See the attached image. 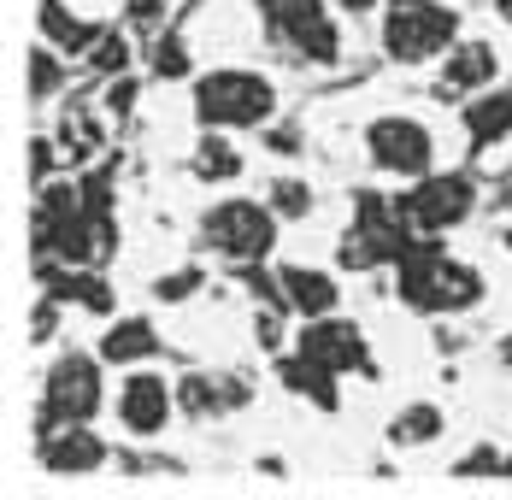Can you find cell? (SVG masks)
Segmentation results:
<instances>
[{
    "instance_id": "1",
    "label": "cell",
    "mask_w": 512,
    "mask_h": 500,
    "mask_svg": "<svg viewBox=\"0 0 512 500\" xmlns=\"http://www.w3.org/2000/svg\"><path fill=\"white\" fill-rule=\"evenodd\" d=\"M477 271H465L454 265L442 242L430 236V242H412V253L401 259V300L418 306V312H448V306H471L477 300Z\"/></svg>"
},
{
    "instance_id": "2",
    "label": "cell",
    "mask_w": 512,
    "mask_h": 500,
    "mask_svg": "<svg viewBox=\"0 0 512 500\" xmlns=\"http://www.w3.org/2000/svg\"><path fill=\"white\" fill-rule=\"evenodd\" d=\"M271 106H277V89L259 71H212L195 83V112H201V124H218V130L265 124Z\"/></svg>"
},
{
    "instance_id": "3",
    "label": "cell",
    "mask_w": 512,
    "mask_h": 500,
    "mask_svg": "<svg viewBox=\"0 0 512 500\" xmlns=\"http://www.w3.org/2000/svg\"><path fill=\"white\" fill-rule=\"evenodd\" d=\"M460 36V18L442 6V0H389V18H383V48L401 65H418L430 53H442Z\"/></svg>"
},
{
    "instance_id": "4",
    "label": "cell",
    "mask_w": 512,
    "mask_h": 500,
    "mask_svg": "<svg viewBox=\"0 0 512 500\" xmlns=\"http://www.w3.org/2000/svg\"><path fill=\"white\" fill-rule=\"evenodd\" d=\"M201 236H206V248L230 253V259H242V265H254V259L271 253L277 206H259V200H218V206L206 212Z\"/></svg>"
},
{
    "instance_id": "5",
    "label": "cell",
    "mask_w": 512,
    "mask_h": 500,
    "mask_svg": "<svg viewBox=\"0 0 512 500\" xmlns=\"http://www.w3.org/2000/svg\"><path fill=\"white\" fill-rule=\"evenodd\" d=\"M259 12H265V30L301 59L312 65L336 59V24L324 18V0H259Z\"/></svg>"
},
{
    "instance_id": "6",
    "label": "cell",
    "mask_w": 512,
    "mask_h": 500,
    "mask_svg": "<svg viewBox=\"0 0 512 500\" xmlns=\"http://www.w3.org/2000/svg\"><path fill=\"white\" fill-rule=\"evenodd\" d=\"M101 406V371L83 353H65L48 371V406H42V436H53V424H83Z\"/></svg>"
},
{
    "instance_id": "7",
    "label": "cell",
    "mask_w": 512,
    "mask_h": 500,
    "mask_svg": "<svg viewBox=\"0 0 512 500\" xmlns=\"http://www.w3.org/2000/svg\"><path fill=\"white\" fill-rule=\"evenodd\" d=\"M365 153L383 165V171H401V177H424L430 171V130L418 118H377L365 130Z\"/></svg>"
},
{
    "instance_id": "8",
    "label": "cell",
    "mask_w": 512,
    "mask_h": 500,
    "mask_svg": "<svg viewBox=\"0 0 512 500\" xmlns=\"http://www.w3.org/2000/svg\"><path fill=\"white\" fill-rule=\"evenodd\" d=\"M395 212L407 218L412 230H430V236H436V230L460 224L465 212H471V183H465V177H430V171H424L418 189H412Z\"/></svg>"
},
{
    "instance_id": "9",
    "label": "cell",
    "mask_w": 512,
    "mask_h": 500,
    "mask_svg": "<svg viewBox=\"0 0 512 500\" xmlns=\"http://www.w3.org/2000/svg\"><path fill=\"white\" fill-rule=\"evenodd\" d=\"M301 353H312L330 371H354V365H365V336H359V324H342V318L324 312L301 330Z\"/></svg>"
},
{
    "instance_id": "10",
    "label": "cell",
    "mask_w": 512,
    "mask_h": 500,
    "mask_svg": "<svg viewBox=\"0 0 512 500\" xmlns=\"http://www.w3.org/2000/svg\"><path fill=\"white\" fill-rule=\"evenodd\" d=\"M118 418H124V430H136V436H159L165 418H171V389H165L159 377H130L124 395H118Z\"/></svg>"
},
{
    "instance_id": "11",
    "label": "cell",
    "mask_w": 512,
    "mask_h": 500,
    "mask_svg": "<svg viewBox=\"0 0 512 500\" xmlns=\"http://www.w3.org/2000/svg\"><path fill=\"white\" fill-rule=\"evenodd\" d=\"M495 71H501V59H495L489 42H465V48H454V59L442 65V83H448L454 95H465V89H489Z\"/></svg>"
},
{
    "instance_id": "12",
    "label": "cell",
    "mask_w": 512,
    "mask_h": 500,
    "mask_svg": "<svg viewBox=\"0 0 512 500\" xmlns=\"http://www.w3.org/2000/svg\"><path fill=\"white\" fill-rule=\"evenodd\" d=\"M101 459H106V448L89 430H77V424H71L65 436H42V465H48V471H95Z\"/></svg>"
},
{
    "instance_id": "13",
    "label": "cell",
    "mask_w": 512,
    "mask_h": 500,
    "mask_svg": "<svg viewBox=\"0 0 512 500\" xmlns=\"http://www.w3.org/2000/svg\"><path fill=\"white\" fill-rule=\"evenodd\" d=\"M283 306H295L301 318H324V312L336 306V283H330L324 271L295 265V271H283Z\"/></svg>"
},
{
    "instance_id": "14",
    "label": "cell",
    "mask_w": 512,
    "mask_h": 500,
    "mask_svg": "<svg viewBox=\"0 0 512 500\" xmlns=\"http://www.w3.org/2000/svg\"><path fill=\"white\" fill-rule=\"evenodd\" d=\"M36 24H42V36H48L59 53H89L95 42H101V30H95V24H83V18H71L59 0H42Z\"/></svg>"
},
{
    "instance_id": "15",
    "label": "cell",
    "mask_w": 512,
    "mask_h": 500,
    "mask_svg": "<svg viewBox=\"0 0 512 500\" xmlns=\"http://www.w3.org/2000/svg\"><path fill=\"white\" fill-rule=\"evenodd\" d=\"M159 342H154V324L148 318H124V324H112L101 342V359L106 365H130V359H148Z\"/></svg>"
},
{
    "instance_id": "16",
    "label": "cell",
    "mask_w": 512,
    "mask_h": 500,
    "mask_svg": "<svg viewBox=\"0 0 512 500\" xmlns=\"http://www.w3.org/2000/svg\"><path fill=\"white\" fill-rule=\"evenodd\" d=\"M465 130L489 148V142H501L512 130V89H501V95H483L477 106H465Z\"/></svg>"
},
{
    "instance_id": "17",
    "label": "cell",
    "mask_w": 512,
    "mask_h": 500,
    "mask_svg": "<svg viewBox=\"0 0 512 500\" xmlns=\"http://www.w3.org/2000/svg\"><path fill=\"white\" fill-rule=\"evenodd\" d=\"M330 365H318L312 353H301V359H283V383L295 389V395H312L318 406H336V389H330Z\"/></svg>"
},
{
    "instance_id": "18",
    "label": "cell",
    "mask_w": 512,
    "mask_h": 500,
    "mask_svg": "<svg viewBox=\"0 0 512 500\" xmlns=\"http://www.w3.org/2000/svg\"><path fill=\"white\" fill-rule=\"evenodd\" d=\"M83 206H89V200L77 195V189H65V183H48V189H42V200H36V230H59V224H71Z\"/></svg>"
},
{
    "instance_id": "19",
    "label": "cell",
    "mask_w": 512,
    "mask_h": 500,
    "mask_svg": "<svg viewBox=\"0 0 512 500\" xmlns=\"http://www.w3.org/2000/svg\"><path fill=\"white\" fill-rule=\"evenodd\" d=\"M195 171H201L206 183H230L242 171V153L230 148V142H218V136H206L201 153H195Z\"/></svg>"
},
{
    "instance_id": "20",
    "label": "cell",
    "mask_w": 512,
    "mask_h": 500,
    "mask_svg": "<svg viewBox=\"0 0 512 500\" xmlns=\"http://www.w3.org/2000/svg\"><path fill=\"white\" fill-rule=\"evenodd\" d=\"M389 436H395V442H401V448H418V442H430V436H442V412H436V406H407V412H401V418H395V430H389Z\"/></svg>"
},
{
    "instance_id": "21",
    "label": "cell",
    "mask_w": 512,
    "mask_h": 500,
    "mask_svg": "<svg viewBox=\"0 0 512 500\" xmlns=\"http://www.w3.org/2000/svg\"><path fill=\"white\" fill-rule=\"evenodd\" d=\"M89 65H95V71H124V65H130V42H124V36H101V42L89 48Z\"/></svg>"
},
{
    "instance_id": "22",
    "label": "cell",
    "mask_w": 512,
    "mask_h": 500,
    "mask_svg": "<svg viewBox=\"0 0 512 500\" xmlns=\"http://www.w3.org/2000/svg\"><path fill=\"white\" fill-rule=\"evenodd\" d=\"M154 71H159V77H183V71H189V53H183V42H177V36H159Z\"/></svg>"
},
{
    "instance_id": "23",
    "label": "cell",
    "mask_w": 512,
    "mask_h": 500,
    "mask_svg": "<svg viewBox=\"0 0 512 500\" xmlns=\"http://www.w3.org/2000/svg\"><path fill=\"white\" fill-rule=\"evenodd\" d=\"M271 206H277L283 218H301V212L312 206V189L307 183H277V189H271Z\"/></svg>"
},
{
    "instance_id": "24",
    "label": "cell",
    "mask_w": 512,
    "mask_h": 500,
    "mask_svg": "<svg viewBox=\"0 0 512 500\" xmlns=\"http://www.w3.org/2000/svg\"><path fill=\"white\" fill-rule=\"evenodd\" d=\"M59 89V59L53 53H30V95H53Z\"/></svg>"
},
{
    "instance_id": "25",
    "label": "cell",
    "mask_w": 512,
    "mask_h": 500,
    "mask_svg": "<svg viewBox=\"0 0 512 500\" xmlns=\"http://www.w3.org/2000/svg\"><path fill=\"white\" fill-rule=\"evenodd\" d=\"M189 289H201V271H177V277H159V300H183Z\"/></svg>"
},
{
    "instance_id": "26",
    "label": "cell",
    "mask_w": 512,
    "mask_h": 500,
    "mask_svg": "<svg viewBox=\"0 0 512 500\" xmlns=\"http://www.w3.org/2000/svg\"><path fill=\"white\" fill-rule=\"evenodd\" d=\"M53 165V142H30V177H48Z\"/></svg>"
},
{
    "instance_id": "27",
    "label": "cell",
    "mask_w": 512,
    "mask_h": 500,
    "mask_svg": "<svg viewBox=\"0 0 512 500\" xmlns=\"http://www.w3.org/2000/svg\"><path fill=\"white\" fill-rule=\"evenodd\" d=\"M159 12H165V0H130V18L136 24H159Z\"/></svg>"
},
{
    "instance_id": "28",
    "label": "cell",
    "mask_w": 512,
    "mask_h": 500,
    "mask_svg": "<svg viewBox=\"0 0 512 500\" xmlns=\"http://www.w3.org/2000/svg\"><path fill=\"white\" fill-rule=\"evenodd\" d=\"M130 100H136V83H130V77H124V83H112V95H106L112 112H130Z\"/></svg>"
},
{
    "instance_id": "29",
    "label": "cell",
    "mask_w": 512,
    "mask_h": 500,
    "mask_svg": "<svg viewBox=\"0 0 512 500\" xmlns=\"http://www.w3.org/2000/svg\"><path fill=\"white\" fill-rule=\"evenodd\" d=\"M377 0H342V12H371Z\"/></svg>"
},
{
    "instance_id": "30",
    "label": "cell",
    "mask_w": 512,
    "mask_h": 500,
    "mask_svg": "<svg viewBox=\"0 0 512 500\" xmlns=\"http://www.w3.org/2000/svg\"><path fill=\"white\" fill-rule=\"evenodd\" d=\"M501 359H507V365H512V336H507V348H501Z\"/></svg>"
},
{
    "instance_id": "31",
    "label": "cell",
    "mask_w": 512,
    "mask_h": 500,
    "mask_svg": "<svg viewBox=\"0 0 512 500\" xmlns=\"http://www.w3.org/2000/svg\"><path fill=\"white\" fill-rule=\"evenodd\" d=\"M507 471H512V459H507Z\"/></svg>"
}]
</instances>
